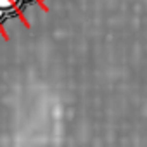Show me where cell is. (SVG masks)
Here are the masks:
<instances>
[{"label": "cell", "mask_w": 147, "mask_h": 147, "mask_svg": "<svg viewBox=\"0 0 147 147\" xmlns=\"http://www.w3.org/2000/svg\"><path fill=\"white\" fill-rule=\"evenodd\" d=\"M21 0H0V9L2 11H9V9H14Z\"/></svg>", "instance_id": "obj_1"}]
</instances>
